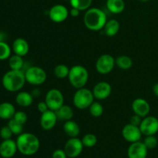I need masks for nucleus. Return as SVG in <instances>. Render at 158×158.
Listing matches in <instances>:
<instances>
[{"label": "nucleus", "instance_id": "f257e3e1", "mask_svg": "<svg viewBox=\"0 0 158 158\" xmlns=\"http://www.w3.org/2000/svg\"><path fill=\"white\" fill-rule=\"evenodd\" d=\"M15 141L18 151L25 156L34 155L40 149V140L32 133H22Z\"/></svg>", "mask_w": 158, "mask_h": 158}, {"label": "nucleus", "instance_id": "f03ea898", "mask_svg": "<svg viewBox=\"0 0 158 158\" xmlns=\"http://www.w3.org/2000/svg\"><path fill=\"white\" fill-rule=\"evenodd\" d=\"M107 19L102 9L98 8H89L86 11L83 17L85 26L91 31H100L103 29Z\"/></svg>", "mask_w": 158, "mask_h": 158}, {"label": "nucleus", "instance_id": "7ed1b4c3", "mask_svg": "<svg viewBox=\"0 0 158 158\" xmlns=\"http://www.w3.org/2000/svg\"><path fill=\"white\" fill-rule=\"evenodd\" d=\"M26 83L23 70L10 69L3 75L2 83L5 89L9 92H18L21 90Z\"/></svg>", "mask_w": 158, "mask_h": 158}, {"label": "nucleus", "instance_id": "20e7f679", "mask_svg": "<svg viewBox=\"0 0 158 158\" xmlns=\"http://www.w3.org/2000/svg\"><path fill=\"white\" fill-rule=\"evenodd\" d=\"M68 79L71 86L76 89L85 87L89 80L88 70L81 65H76L70 68Z\"/></svg>", "mask_w": 158, "mask_h": 158}, {"label": "nucleus", "instance_id": "39448f33", "mask_svg": "<svg viewBox=\"0 0 158 158\" xmlns=\"http://www.w3.org/2000/svg\"><path fill=\"white\" fill-rule=\"evenodd\" d=\"M94 96L93 91L85 87L77 89L73 98L74 106L79 110H86L89 108L94 102Z\"/></svg>", "mask_w": 158, "mask_h": 158}, {"label": "nucleus", "instance_id": "423d86ee", "mask_svg": "<svg viewBox=\"0 0 158 158\" xmlns=\"http://www.w3.org/2000/svg\"><path fill=\"white\" fill-rule=\"evenodd\" d=\"M26 80L28 83L33 86H40L43 84L46 80V73L40 66H29L24 71Z\"/></svg>", "mask_w": 158, "mask_h": 158}, {"label": "nucleus", "instance_id": "0eeeda50", "mask_svg": "<svg viewBox=\"0 0 158 158\" xmlns=\"http://www.w3.org/2000/svg\"><path fill=\"white\" fill-rule=\"evenodd\" d=\"M45 102L51 110L56 111L64 104V97L60 89H51L46 93L45 97Z\"/></svg>", "mask_w": 158, "mask_h": 158}, {"label": "nucleus", "instance_id": "6e6552de", "mask_svg": "<svg viewBox=\"0 0 158 158\" xmlns=\"http://www.w3.org/2000/svg\"><path fill=\"white\" fill-rule=\"evenodd\" d=\"M115 65V59L110 54H103L97 59L95 67L99 73L106 75L112 72Z\"/></svg>", "mask_w": 158, "mask_h": 158}, {"label": "nucleus", "instance_id": "1a4fd4ad", "mask_svg": "<svg viewBox=\"0 0 158 158\" xmlns=\"http://www.w3.org/2000/svg\"><path fill=\"white\" fill-rule=\"evenodd\" d=\"M83 146L82 140L78 137H71L66 142L64 146V151L66 155L69 158H76L81 154Z\"/></svg>", "mask_w": 158, "mask_h": 158}, {"label": "nucleus", "instance_id": "9d476101", "mask_svg": "<svg viewBox=\"0 0 158 158\" xmlns=\"http://www.w3.org/2000/svg\"><path fill=\"white\" fill-rule=\"evenodd\" d=\"M139 127H140L143 135H155L158 132L157 117L147 116L146 117L143 118Z\"/></svg>", "mask_w": 158, "mask_h": 158}, {"label": "nucleus", "instance_id": "9b49d317", "mask_svg": "<svg viewBox=\"0 0 158 158\" xmlns=\"http://www.w3.org/2000/svg\"><path fill=\"white\" fill-rule=\"evenodd\" d=\"M142 133L140 127L131 123L125 125L122 130V136L126 141L132 143L140 141L142 137Z\"/></svg>", "mask_w": 158, "mask_h": 158}, {"label": "nucleus", "instance_id": "f8f14e48", "mask_svg": "<svg viewBox=\"0 0 158 158\" xmlns=\"http://www.w3.org/2000/svg\"><path fill=\"white\" fill-rule=\"evenodd\" d=\"M69 15V11L63 5H55L49 10V17L52 22L56 23L64 22L68 18Z\"/></svg>", "mask_w": 158, "mask_h": 158}, {"label": "nucleus", "instance_id": "ddd939ff", "mask_svg": "<svg viewBox=\"0 0 158 158\" xmlns=\"http://www.w3.org/2000/svg\"><path fill=\"white\" fill-rule=\"evenodd\" d=\"M148 154V149L140 140L131 143L127 149L128 158H147Z\"/></svg>", "mask_w": 158, "mask_h": 158}, {"label": "nucleus", "instance_id": "4468645a", "mask_svg": "<svg viewBox=\"0 0 158 158\" xmlns=\"http://www.w3.org/2000/svg\"><path fill=\"white\" fill-rule=\"evenodd\" d=\"M111 93H112L111 85L105 81L97 83L93 89V94L94 96V98L98 100H106L110 96Z\"/></svg>", "mask_w": 158, "mask_h": 158}, {"label": "nucleus", "instance_id": "2eb2a0df", "mask_svg": "<svg viewBox=\"0 0 158 158\" xmlns=\"http://www.w3.org/2000/svg\"><path fill=\"white\" fill-rule=\"evenodd\" d=\"M58 118L55 111L49 110L46 112L41 114L40 126L44 131H51L56 125Z\"/></svg>", "mask_w": 158, "mask_h": 158}, {"label": "nucleus", "instance_id": "dca6fc26", "mask_svg": "<svg viewBox=\"0 0 158 158\" xmlns=\"http://www.w3.org/2000/svg\"><path fill=\"white\" fill-rule=\"evenodd\" d=\"M131 107H132L133 112L141 117L142 118H144L147 116H148L151 111V106L149 103L143 98L135 99L133 101Z\"/></svg>", "mask_w": 158, "mask_h": 158}, {"label": "nucleus", "instance_id": "f3484780", "mask_svg": "<svg viewBox=\"0 0 158 158\" xmlns=\"http://www.w3.org/2000/svg\"><path fill=\"white\" fill-rule=\"evenodd\" d=\"M17 148L16 141L11 139L3 140L0 143V156L3 158H11L16 154Z\"/></svg>", "mask_w": 158, "mask_h": 158}, {"label": "nucleus", "instance_id": "a211bd4d", "mask_svg": "<svg viewBox=\"0 0 158 158\" xmlns=\"http://www.w3.org/2000/svg\"><path fill=\"white\" fill-rule=\"evenodd\" d=\"M12 49L14 54L25 56L28 54L29 51V45L28 42L23 38L15 39L12 43Z\"/></svg>", "mask_w": 158, "mask_h": 158}, {"label": "nucleus", "instance_id": "6ab92c4d", "mask_svg": "<svg viewBox=\"0 0 158 158\" xmlns=\"http://www.w3.org/2000/svg\"><path fill=\"white\" fill-rule=\"evenodd\" d=\"M16 112L12 103L9 102H3L0 103V119L9 120L13 118L14 114Z\"/></svg>", "mask_w": 158, "mask_h": 158}, {"label": "nucleus", "instance_id": "aec40b11", "mask_svg": "<svg viewBox=\"0 0 158 158\" xmlns=\"http://www.w3.org/2000/svg\"><path fill=\"white\" fill-rule=\"evenodd\" d=\"M63 131L64 133L69 137H77L80 133V126L77 122L74 120H69L67 121H65L63 124Z\"/></svg>", "mask_w": 158, "mask_h": 158}, {"label": "nucleus", "instance_id": "412c9836", "mask_svg": "<svg viewBox=\"0 0 158 158\" xmlns=\"http://www.w3.org/2000/svg\"><path fill=\"white\" fill-rule=\"evenodd\" d=\"M33 100L34 97H32L31 93L26 91L19 92L15 97V103L22 107H28L31 106L33 103Z\"/></svg>", "mask_w": 158, "mask_h": 158}, {"label": "nucleus", "instance_id": "4be33fe9", "mask_svg": "<svg viewBox=\"0 0 158 158\" xmlns=\"http://www.w3.org/2000/svg\"><path fill=\"white\" fill-rule=\"evenodd\" d=\"M120 28V26L119 22L117 19H112L106 21L104 28H103V31L108 37H113L118 33Z\"/></svg>", "mask_w": 158, "mask_h": 158}, {"label": "nucleus", "instance_id": "5701e85b", "mask_svg": "<svg viewBox=\"0 0 158 158\" xmlns=\"http://www.w3.org/2000/svg\"><path fill=\"white\" fill-rule=\"evenodd\" d=\"M55 112L56 114L58 120H63V121L72 120L74 115V111L73 108L68 105L64 104Z\"/></svg>", "mask_w": 158, "mask_h": 158}, {"label": "nucleus", "instance_id": "b1692460", "mask_svg": "<svg viewBox=\"0 0 158 158\" xmlns=\"http://www.w3.org/2000/svg\"><path fill=\"white\" fill-rule=\"evenodd\" d=\"M106 8L114 14H120L125 9V2L123 0H107Z\"/></svg>", "mask_w": 158, "mask_h": 158}, {"label": "nucleus", "instance_id": "393cba45", "mask_svg": "<svg viewBox=\"0 0 158 158\" xmlns=\"http://www.w3.org/2000/svg\"><path fill=\"white\" fill-rule=\"evenodd\" d=\"M9 66L10 67V69H13V70H23V67L25 66V62L23 60V56L16 55V54L11 55V56L9 58Z\"/></svg>", "mask_w": 158, "mask_h": 158}, {"label": "nucleus", "instance_id": "a878e982", "mask_svg": "<svg viewBox=\"0 0 158 158\" xmlns=\"http://www.w3.org/2000/svg\"><path fill=\"white\" fill-rule=\"evenodd\" d=\"M115 61L117 67L123 70L131 69L133 66L132 59L127 56H120L116 59Z\"/></svg>", "mask_w": 158, "mask_h": 158}, {"label": "nucleus", "instance_id": "bb28decb", "mask_svg": "<svg viewBox=\"0 0 158 158\" xmlns=\"http://www.w3.org/2000/svg\"><path fill=\"white\" fill-rule=\"evenodd\" d=\"M69 70L70 69L66 65L59 64L54 68L53 74L57 79H65L69 76Z\"/></svg>", "mask_w": 158, "mask_h": 158}, {"label": "nucleus", "instance_id": "cd10ccee", "mask_svg": "<svg viewBox=\"0 0 158 158\" xmlns=\"http://www.w3.org/2000/svg\"><path fill=\"white\" fill-rule=\"evenodd\" d=\"M93 0H69L71 6L73 8L79 9L80 11L87 10L89 9Z\"/></svg>", "mask_w": 158, "mask_h": 158}, {"label": "nucleus", "instance_id": "c85d7f7f", "mask_svg": "<svg viewBox=\"0 0 158 158\" xmlns=\"http://www.w3.org/2000/svg\"><path fill=\"white\" fill-rule=\"evenodd\" d=\"M103 110L104 109L103 105L99 102H94L89 107V114L94 117H101L103 114Z\"/></svg>", "mask_w": 158, "mask_h": 158}, {"label": "nucleus", "instance_id": "c756f323", "mask_svg": "<svg viewBox=\"0 0 158 158\" xmlns=\"http://www.w3.org/2000/svg\"><path fill=\"white\" fill-rule=\"evenodd\" d=\"M12 50V48L6 42H0V60H9Z\"/></svg>", "mask_w": 158, "mask_h": 158}, {"label": "nucleus", "instance_id": "7c9ffc66", "mask_svg": "<svg viewBox=\"0 0 158 158\" xmlns=\"http://www.w3.org/2000/svg\"><path fill=\"white\" fill-rule=\"evenodd\" d=\"M97 137L95 134H87L82 138V142H83V146L86 148H94L97 143Z\"/></svg>", "mask_w": 158, "mask_h": 158}, {"label": "nucleus", "instance_id": "2f4dec72", "mask_svg": "<svg viewBox=\"0 0 158 158\" xmlns=\"http://www.w3.org/2000/svg\"><path fill=\"white\" fill-rule=\"evenodd\" d=\"M7 125L9 126V127L10 128V130L12 131V134H13L14 135L19 136V134H21L22 133H23V126H24V125L18 123V122L15 121L14 119L9 120Z\"/></svg>", "mask_w": 158, "mask_h": 158}, {"label": "nucleus", "instance_id": "473e14b6", "mask_svg": "<svg viewBox=\"0 0 158 158\" xmlns=\"http://www.w3.org/2000/svg\"><path fill=\"white\" fill-rule=\"evenodd\" d=\"M143 143L145 146L147 147L148 150L154 149L158 144V140L155 135H149L146 136L144 140H143Z\"/></svg>", "mask_w": 158, "mask_h": 158}, {"label": "nucleus", "instance_id": "72a5a7b5", "mask_svg": "<svg viewBox=\"0 0 158 158\" xmlns=\"http://www.w3.org/2000/svg\"><path fill=\"white\" fill-rule=\"evenodd\" d=\"M12 119H14V120H15V121L18 122V123L24 125L26 124V123L27 122L28 117L27 114L25 112H23V111H16V112L15 113V114H14V117Z\"/></svg>", "mask_w": 158, "mask_h": 158}, {"label": "nucleus", "instance_id": "f704fd0d", "mask_svg": "<svg viewBox=\"0 0 158 158\" xmlns=\"http://www.w3.org/2000/svg\"><path fill=\"white\" fill-rule=\"evenodd\" d=\"M13 135L12 131L9 127L8 125L2 127L0 129V137L2 140H8V139L12 138V136Z\"/></svg>", "mask_w": 158, "mask_h": 158}, {"label": "nucleus", "instance_id": "c9c22d12", "mask_svg": "<svg viewBox=\"0 0 158 158\" xmlns=\"http://www.w3.org/2000/svg\"><path fill=\"white\" fill-rule=\"evenodd\" d=\"M142 120H143V118L141 117L134 114V115H133L131 117V119H130V123H131L133 125H135V126L140 127Z\"/></svg>", "mask_w": 158, "mask_h": 158}, {"label": "nucleus", "instance_id": "e433bc0d", "mask_svg": "<svg viewBox=\"0 0 158 158\" xmlns=\"http://www.w3.org/2000/svg\"><path fill=\"white\" fill-rule=\"evenodd\" d=\"M66 152L64 150L57 149L53 151L52 154V158H67Z\"/></svg>", "mask_w": 158, "mask_h": 158}, {"label": "nucleus", "instance_id": "4c0bfd02", "mask_svg": "<svg viewBox=\"0 0 158 158\" xmlns=\"http://www.w3.org/2000/svg\"><path fill=\"white\" fill-rule=\"evenodd\" d=\"M37 108H38V110L40 111L41 114L46 112L47 110H49V106L46 104V103L45 101H41L38 103L37 105Z\"/></svg>", "mask_w": 158, "mask_h": 158}, {"label": "nucleus", "instance_id": "58836bf2", "mask_svg": "<svg viewBox=\"0 0 158 158\" xmlns=\"http://www.w3.org/2000/svg\"><path fill=\"white\" fill-rule=\"evenodd\" d=\"M80 11L79 10V9H76V8L72 7V9L69 10V15L73 17H75V18L78 17L79 15H80Z\"/></svg>", "mask_w": 158, "mask_h": 158}, {"label": "nucleus", "instance_id": "ea45409f", "mask_svg": "<svg viewBox=\"0 0 158 158\" xmlns=\"http://www.w3.org/2000/svg\"><path fill=\"white\" fill-rule=\"evenodd\" d=\"M31 94L32 95V97L35 98V97H39L40 96V94H41V92H40V90L39 89H32V91L31 92Z\"/></svg>", "mask_w": 158, "mask_h": 158}, {"label": "nucleus", "instance_id": "a19ab883", "mask_svg": "<svg viewBox=\"0 0 158 158\" xmlns=\"http://www.w3.org/2000/svg\"><path fill=\"white\" fill-rule=\"evenodd\" d=\"M7 39V35L3 31H0V42H6Z\"/></svg>", "mask_w": 158, "mask_h": 158}, {"label": "nucleus", "instance_id": "79ce46f5", "mask_svg": "<svg viewBox=\"0 0 158 158\" xmlns=\"http://www.w3.org/2000/svg\"><path fill=\"white\" fill-rule=\"evenodd\" d=\"M153 93H154L156 97H158V83H156L153 86Z\"/></svg>", "mask_w": 158, "mask_h": 158}, {"label": "nucleus", "instance_id": "37998d69", "mask_svg": "<svg viewBox=\"0 0 158 158\" xmlns=\"http://www.w3.org/2000/svg\"><path fill=\"white\" fill-rule=\"evenodd\" d=\"M140 2H149L150 0H140Z\"/></svg>", "mask_w": 158, "mask_h": 158}, {"label": "nucleus", "instance_id": "c03bdc74", "mask_svg": "<svg viewBox=\"0 0 158 158\" xmlns=\"http://www.w3.org/2000/svg\"><path fill=\"white\" fill-rule=\"evenodd\" d=\"M157 119H158V117H157Z\"/></svg>", "mask_w": 158, "mask_h": 158}]
</instances>
